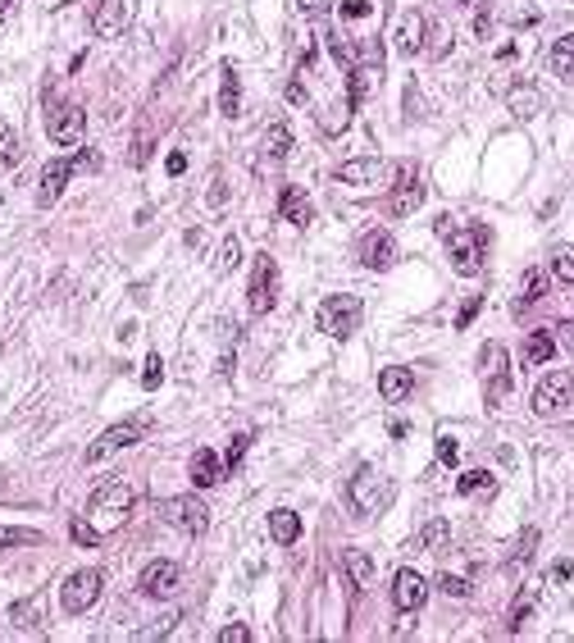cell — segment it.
<instances>
[{"label": "cell", "mask_w": 574, "mask_h": 643, "mask_svg": "<svg viewBox=\"0 0 574 643\" xmlns=\"http://www.w3.org/2000/svg\"><path fill=\"white\" fill-rule=\"evenodd\" d=\"M388 434H392V439H406V434H410V424H406V420H392V424H388Z\"/></svg>", "instance_id": "obj_52"}, {"label": "cell", "mask_w": 574, "mask_h": 643, "mask_svg": "<svg viewBox=\"0 0 574 643\" xmlns=\"http://www.w3.org/2000/svg\"><path fill=\"white\" fill-rule=\"evenodd\" d=\"M274 302H278V260H274V256H256V260H251L247 306H251V315H269Z\"/></svg>", "instance_id": "obj_8"}, {"label": "cell", "mask_w": 574, "mask_h": 643, "mask_svg": "<svg viewBox=\"0 0 574 643\" xmlns=\"http://www.w3.org/2000/svg\"><path fill=\"white\" fill-rule=\"evenodd\" d=\"M456 5H479V0H456Z\"/></svg>", "instance_id": "obj_56"}, {"label": "cell", "mask_w": 574, "mask_h": 643, "mask_svg": "<svg viewBox=\"0 0 574 643\" xmlns=\"http://www.w3.org/2000/svg\"><path fill=\"white\" fill-rule=\"evenodd\" d=\"M160 384H165V361L151 351V356H147V366H141V388H147V393H156Z\"/></svg>", "instance_id": "obj_38"}, {"label": "cell", "mask_w": 574, "mask_h": 643, "mask_svg": "<svg viewBox=\"0 0 574 643\" xmlns=\"http://www.w3.org/2000/svg\"><path fill=\"white\" fill-rule=\"evenodd\" d=\"M392 174H397V169H392L388 160H374V156H365V160H346V165L333 169V178L346 183V187H379V183L392 178Z\"/></svg>", "instance_id": "obj_11"}, {"label": "cell", "mask_w": 574, "mask_h": 643, "mask_svg": "<svg viewBox=\"0 0 574 643\" xmlns=\"http://www.w3.org/2000/svg\"><path fill=\"white\" fill-rule=\"evenodd\" d=\"M447 539H452L447 521H428V525L419 530V548H424V552H443V548H447Z\"/></svg>", "instance_id": "obj_32"}, {"label": "cell", "mask_w": 574, "mask_h": 643, "mask_svg": "<svg viewBox=\"0 0 574 643\" xmlns=\"http://www.w3.org/2000/svg\"><path fill=\"white\" fill-rule=\"evenodd\" d=\"M247 448H251V439H247V434H233V448H229V457H224V461H229V470H238V466H242Z\"/></svg>", "instance_id": "obj_43"}, {"label": "cell", "mask_w": 574, "mask_h": 643, "mask_svg": "<svg viewBox=\"0 0 574 643\" xmlns=\"http://www.w3.org/2000/svg\"><path fill=\"white\" fill-rule=\"evenodd\" d=\"M424 41H428V50H434L438 59L452 50V32H447V23L443 19H434V23H428V32H424Z\"/></svg>", "instance_id": "obj_35"}, {"label": "cell", "mask_w": 574, "mask_h": 643, "mask_svg": "<svg viewBox=\"0 0 574 643\" xmlns=\"http://www.w3.org/2000/svg\"><path fill=\"white\" fill-rule=\"evenodd\" d=\"M456 493H465V497H492V493H497V479H492L488 470H470V475L456 479Z\"/></svg>", "instance_id": "obj_29"}, {"label": "cell", "mask_w": 574, "mask_h": 643, "mask_svg": "<svg viewBox=\"0 0 574 643\" xmlns=\"http://www.w3.org/2000/svg\"><path fill=\"white\" fill-rule=\"evenodd\" d=\"M355 260H361L365 269H374V274L392 269V260H397V242H392V233H388V229L365 233L361 242H355Z\"/></svg>", "instance_id": "obj_12"}, {"label": "cell", "mask_w": 574, "mask_h": 643, "mask_svg": "<svg viewBox=\"0 0 574 643\" xmlns=\"http://www.w3.org/2000/svg\"><path fill=\"white\" fill-rule=\"evenodd\" d=\"M479 311H483V297H470V302L456 311V329H470V320H474Z\"/></svg>", "instance_id": "obj_45"}, {"label": "cell", "mask_w": 574, "mask_h": 643, "mask_svg": "<svg viewBox=\"0 0 574 643\" xmlns=\"http://www.w3.org/2000/svg\"><path fill=\"white\" fill-rule=\"evenodd\" d=\"M438 589H443L447 598H465V593H470V584H465L461 575H438Z\"/></svg>", "instance_id": "obj_44"}, {"label": "cell", "mask_w": 574, "mask_h": 643, "mask_svg": "<svg viewBox=\"0 0 574 643\" xmlns=\"http://www.w3.org/2000/svg\"><path fill=\"white\" fill-rule=\"evenodd\" d=\"M278 214H283V220L292 224V229H306V224L315 220L310 196H306L301 187H283V192H278Z\"/></svg>", "instance_id": "obj_19"}, {"label": "cell", "mask_w": 574, "mask_h": 643, "mask_svg": "<svg viewBox=\"0 0 574 643\" xmlns=\"http://www.w3.org/2000/svg\"><path fill=\"white\" fill-rule=\"evenodd\" d=\"M19 543H41V534H37V530H23V525H5V530H0V552H10V548H19Z\"/></svg>", "instance_id": "obj_37"}, {"label": "cell", "mask_w": 574, "mask_h": 643, "mask_svg": "<svg viewBox=\"0 0 574 643\" xmlns=\"http://www.w3.org/2000/svg\"><path fill=\"white\" fill-rule=\"evenodd\" d=\"M388 497H392V479L379 475V470H355L351 484H346V503H351V512L365 516V521H374V516L388 507Z\"/></svg>", "instance_id": "obj_3"}, {"label": "cell", "mask_w": 574, "mask_h": 643, "mask_svg": "<svg viewBox=\"0 0 574 643\" xmlns=\"http://www.w3.org/2000/svg\"><path fill=\"white\" fill-rule=\"evenodd\" d=\"M570 570H574L570 561H556V566H552V575H556V580H570Z\"/></svg>", "instance_id": "obj_54"}, {"label": "cell", "mask_w": 574, "mask_h": 643, "mask_svg": "<svg viewBox=\"0 0 574 643\" xmlns=\"http://www.w3.org/2000/svg\"><path fill=\"white\" fill-rule=\"evenodd\" d=\"M46 132L55 147H83V132H87V114L83 105H68V101H55L46 110Z\"/></svg>", "instance_id": "obj_9"}, {"label": "cell", "mask_w": 574, "mask_h": 643, "mask_svg": "<svg viewBox=\"0 0 574 643\" xmlns=\"http://www.w3.org/2000/svg\"><path fill=\"white\" fill-rule=\"evenodd\" d=\"M424 32H428V19L419 10H406L397 23H392V46L401 55H419L424 50Z\"/></svg>", "instance_id": "obj_15"}, {"label": "cell", "mask_w": 574, "mask_h": 643, "mask_svg": "<svg viewBox=\"0 0 574 643\" xmlns=\"http://www.w3.org/2000/svg\"><path fill=\"white\" fill-rule=\"evenodd\" d=\"M68 178H74V160H50V165L41 169V187H37V205H41V210H50V205H55V201L64 196Z\"/></svg>", "instance_id": "obj_17"}, {"label": "cell", "mask_w": 574, "mask_h": 643, "mask_svg": "<svg viewBox=\"0 0 574 643\" xmlns=\"http://www.w3.org/2000/svg\"><path fill=\"white\" fill-rule=\"evenodd\" d=\"M419 201H424V183L406 178V183L388 196V214H392V220H406V214H415V210H419Z\"/></svg>", "instance_id": "obj_25"}, {"label": "cell", "mask_w": 574, "mask_h": 643, "mask_svg": "<svg viewBox=\"0 0 574 643\" xmlns=\"http://www.w3.org/2000/svg\"><path fill=\"white\" fill-rule=\"evenodd\" d=\"M287 156H292V128H287V123H269L265 141H260V165H283Z\"/></svg>", "instance_id": "obj_20"}, {"label": "cell", "mask_w": 574, "mask_h": 643, "mask_svg": "<svg viewBox=\"0 0 574 643\" xmlns=\"http://www.w3.org/2000/svg\"><path fill=\"white\" fill-rule=\"evenodd\" d=\"M220 114H224V119H238V114H242V78H238L233 64L220 68Z\"/></svg>", "instance_id": "obj_22"}, {"label": "cell", "mask_w": 574, "mask_h": 643, "mask_svg": "<svg viewBox=\"0 0 574 643\" xmlns=\"http://www.w3.org/2000/svg\"><path fill=\"white\" fill-rule=\"evenodd\" d=\"M68 539L78 548H101V530L92 525V516H68Z\"/></svg>", "instance_id": "obj_30"}, {"label": "cell", "mask_w": 574, "mask_h": 643, "mask_svg": "<svg viewBox=\"0 0 574 643\" xmlns=\"http://www.w3.org/2000/svg\"><path fill=\"white\" fill-rule=\"evenodd\" d=\"M438 461H443V466H456V461H461V448H456V439H443V443H438Z\"/></svg>", "instance_id": "obj_47"}, {"label": "cell", "mask_w": 574, "mask_h": 643, "mask_svg": "<svg viewBox=\"0 0 574 643\" xmlns=\"http://www.w3.org/2000/svg\"><path fill=\"white\" fill-rule=\"evenodd\" d=\"M247 638H251L247 625H224V629H220V643H247Z\"/></svg>", "instance_id": "obj_48"}, {"label": "cell", "mask_w": 574, "mask_h": 643, "mask_svg": "<svg viewBox=\"0 0 574 643\" xmlns=\"http://www.w3.org/2000/svg\"><path fill=\"white\" fill-rule=\"evenodd\" d=\"M101 589H105V575L101 570H74V575L64 580V589H59V607L68 611V616H83V611H92L96 607V598H101Z\"/></svg>", "instance_id": "obj_7"}, {"label": "cell", "mask_w": 574, "mask_h": 643, "mask_svg": "<svg viewBox=\"0 0 574 643\" xmlns=\"http://www.w3.org/2000/svg\"><path fill=\"white\" fill-rule=\"evenodd\" d=\"M488 28H492V10H488V0H479V14H474V32H479V37H488Z\"/></svg>", "instance_id": "obj_49"}, {"label": "cell", "mask_w": 574, "mask_h": 643, "mask_svg": "<svg viewBox=\"0 0 574 643\" xmlns=\"http://www.w3.org/2000/svg\"><path fill=\"white\" fill-rule=\"evenodd\" d=\"M374 14V0H342V19H365Z\"/></svg>", "instance_id": "obj_42"}, {"label": "cell", "mask_w": 574, "mask_h": 643, "mask_svg": "<svg viewBox=\"0 0 574 643\" xmlns=\"http://www.w3.org/2000/svg\"><path fill=\"white\" fill-rule=\"evenodd\" d=\"M534 543H538V534H534V530H525V534H520V548H516V561H511V570H520V566L534 557Z\"/></svg>", "instance_id": "obj_41"}, {"label": "cell", "mask_w": 574, "mask_h": 643, "mask_svg": "<svg viewBox=\"0 0 574 643\" xmlns=\"http://www.w3.org/2000/svg\"><path fill=\"white\" fill-rule=\"evenodd\" d=\"M547 68H552L561 83H574V32L556 37V46L547 50Z\"/></svg>", "instance_id": "obj_24"}, {"label": "cell", "mask_w": 574, "mask_h": 643, "mask_svg": "<svg viewBox=\"0 0 574 643\" xmlns=\"http://www.w3.org/2000/svg\"><path fill=\"white\" fill-rule=\"evenodd\" d=\"M297 10H301L306 19H319V14L333 10V0H297Z\"/></svg>", "instance_id": "obj_46"}, {"label": "cell", "mask_w": 574, "mask_h": 643, "mask_svg": "<svg viewBox=\"0 0 574 643\" xmlns=\"http://www.w3.org/2000/svg\"><path fill=\"white\" fill-rule=\"evenodd\" d=\"M447 256H452V269L456 274H479L483 269V256H488V229L483 224H465L447 233Z\"/></svg>", "instance_id": "obj_4"}, {"label": "cell", "mask_w": 574, "mask_h": 643, "mask_svg": "<svg viewBox=\"0 0 574 643\" xmlns=\"http://www.w3.org/2000/svg\"><path fill=\"white\" fill-rule=\"evenodd\" d=\"M147 429H151V420H147V415H141V420H119V424H110L105 434L83 452V457H87V466H101V461H105V457H114L119 448H132L141 434H147Z\"/></svg>", "instance_id": "obj_10"}, {"label": "cell", "mask_w": 574, "mask_h": 643, "mask_svg": "<svg viewBox=\"0 0 574 643\" xmlns=\"http://www.w3.org/2000/svg\"><path fill=\"white\" fill-rule=\"evenodd\" d=\"M92 169H101V156H96V151H83V156L74 160V174H92Z\"/></svg>", "instance_id": "obj_50"}, {"label": "cell", "mask_w": 574, "mask_h": 643, "mask_svg": "<svg viewBox=\"0 0 574 643\" xmlns=\"http://www.w3.org/2000/svg\"><path fill=\"white\" fill-rule=\"evenodd\" d=\"M552 356H556V338L543 333V329H534V333L525 338V361H529V366H547Z\"/></svg>", "instance_id": "obj_28"}, {"label": "cell", "mask_w": 574, "mask_h": 643, "mask_svg": "<svg viewBox=\"0 0 574 643\" xmlns=\"http://www.w3.org/2000/svg\"><path fill=\"white\" fill-rule=\"evenodd\" d=\"M507 101H511V110H516L520 119H529V114L543 110V92H538L534 83H516V87L507 92Z\"/></svg>", "instance_id": "obj_27"}, {"label": "cell", "mask_w": 574, "mask_h": 643, "mask_svg": "<svg viewBox=\"0 0 574 643\" xmlns=\"http://www.w3.org/2000/svg\"><path fill=\"white\" fill-rule=\"evenodd\" d=\"M187 475H192V484H196V488H210V484H220V479L229 475V461H224V457H214L210 448H201V452L192 457Z\"/></svg>", "instance_id": "obj_21"}, {"label": "cell", "mask_w": 574, "mask_h": 643, "mask_svg": "<svg viewBox=\"0 0 574 643\" xmlns=\"http://www.w3.org/2000/svg\"><path fill=\"white\" fill-rule=\"evenodd\" d=\"M543 293H547L543 269H529V274H525V293H520V311H525V306H534V302H543Z\"/></svg>", "instance_id": "obj_36"}, {"label": "cell", "mask_w": 574, "mask_h": 643, "mask_svg": "<svg viewBox=\"0 0 574 643\" xmlns=\"http://www.w3.org/2000/svg\"><path fill=\"white\" fill-rule=\"evenodd\" d=\"M141 593H147V598H174L178 593V566L174 561H151V566H141Z\"/></svg>", "instance_id": "obj_14"}, {"label": "cell", "mask_w": 574, "mask_h": 643, "mask_svg": "<svg viewBox=\"0 0 574 643\" xmlns=\"http://www.w3.org/2000/svg\"><path fill=\"white\" fill-rule=\"evenodd\" d=\"M424 598H428V580L419 575V570L401 566L397 575H392V607H397V611H419Z\"/></svg>", "instance_id": "obj_13"}, {"label": "cell", "mask_w": 574, "mask_h": 643, "mask_svg": "<svg viewBox=\"0 0 574 643\" xmlns=\"http://www.w3.org/2000/svg\"><path fill=\"white\" fill-rule=\"evenodd\" d=\"M342 566H346L351 584H361V589H365V584L374 580V561H370L365 552H346V557H342Z\"/></svg>", "instance_id": "obj_31"}, {"label": "cell", "mask_w": 574, "mask_h": 643, "mask_svg": "<svg viewBox=\"0 0 574 643\" xmlns=\"http://www.w3.org/2000/svg\"><path fill=\"white\" fill-rule=\"evenodd\" d=\"M570 406H574V375L570 370L543 375L538 388H534V411L543 420H561V415H570Z\"/></svg>", "instance_id": "obj_6"}, {"label": "cell", "mask_w": 574, "mask_h": 643, "mask_svg": "<svg viewBox=\"0 0 574 643\" xmlns=\"http://www.w3.org/2000/svg\"><path fill=\"white\" fill-rule=\"evenodd\" d=\"M511 356H507V347L501 342H483V351H479V379H483V402H488V411H497L501 402L511 397Z\"/></svg>", "instance_id": "obj_2"}, {"label": "cell", "mask_w": 574, "mask_h": 643, "mask_svg": "<svg viewBox=\"0 0 574 643\" xmlns=\"http://www.w3.org/2000/svg\"><path fill=\"white\" fill-rule=\"evenodd\" d=\"M183 169H187V156H183V151H174V156H169V174H174V178H178V174H183Z\"/></svg>", "instance_id": "obj_51"}, {"label": "cell", "mask_w": 574, "mask_h": 643, "mask_svg": "<svg viewBox=\"0 0 574 643\" xmlns=\"http://www.w3.org/2000/svg\"><path fill=\"white\" fill-rule=\"evenodd\" d=\"M87 516L96 521V530H101V534H105V530L128 525V516H132V488H128L123 479L101 484V488L92 493V503H87Z\"/></svg>", "instance_id": "obj_1"}, {"label": "cell", "mask_w": 574, "mask_h": 643, "mask_svg": "<svg viewBox=\"0 0 574 643\" xmlns=\"http://www.w3.org/2000/svg\"><path fill=\"white\" fill-rule=\"evenodd\" d=\"M552 269H556V278H561V283H570V288H574V247H556Z\"/></svg>", "instance_id": "obj_39"}, {"label": "cell", "mask_w": 574, "mask_h": 643, "mask_svg": "<svg viewBox=\"0 0 574 643\" xmlns=\"http://www.w3.org/2000/svg\"><path fill=\"white\" fill-rule=\"evenodd\" d=\"M242 265V242L229 233L224 242H220V260H214V269H220V274H229V269H238Z\"/></svg>", "instance_id": "obj_34"}, {"label": "cell", "mask_w": 574, "mask_h": 643, "mask_svg": "<svg viewBox=\"0 0 574 643\" xmlns=\"http://www.w3.org/2000/svg\"><path fill=\"white\" fill-rule=\"evenodd\" d=\"M410 388H415V375H410L406 366H388V370L379 375V393H383V402H406V397H410Z\"/></svg>", "instance_id": "obj_23"}, {"label": "cell", "mask_w": 574, "mask_h": 643, "mask_svg": "<svg viewBox=\"0 0 574 643\" xmlns=\"http://www.w3.org/2000/svg\"><path fill=\"white\" fill-rule=\"evenodd\" d=\"M269 534H274V543H283V548H292L297 539H301V521H297V512H269Z\"/></svg>", "instance_id": "obj_26"}, {"label": "cell", "mask_w": 574, "mask_h": 643, "mask_svg": "<svg viewBox=\"0 0 574 643\" xmlns=\"http://www.w3.org/2000/svg\"><path fill=\"white\" fill-rule=\"evenodd\" d=\"M361 297H351V293H333L319 302V329L333 338V342H346L355 329H361Z\"/></svg>", "instance_id": "obj_5"}, {"label": "cell", "mask_w": 574, "mask_h": 643, "mask_svg": "<svg viewBox=\"0 0 574 643\" xmlns=\"http://www.w3.org/2000/svg\"><path fill=\"white\" fill-rule=\"evenodd\" d=\"M561 342L574 351V320H565V324H561Z\"/></svg>", "instance_id": "obj_53"}, {"label": "cell", "mask_w": 574, "mask_h": 643, "mask_svg": "<svg viewBox=\"0 0 574 643\" xmlns=\"http://www.w3.org/2000/svg\"><path fill=\"white\" fill-rule=\"evenodd\" d=\"M19 156H23L19 132H14V128H5V132H0V165H19Z\"/></svg>", "instance_id": "obj_40"}, {"label": "cell", "mask_w": 574, "mask_h": 643, "mask_svg": "<svg viewBox=\"0 0 574 643\" xmlns=\"http://www.w3.org/2000/svg\"><path fill=\"white\" fill-rule=\"evenodd\" d=\"M169 521H174L178 530H187V534H205V530H210V512H205L201 497H192V493L169 503Z\"/></svg>", "instance_id": "obj_16"}, {"label": "cell", "mask_w": 574, "mask_h": 643, "mask_svg": "<svg viewBox=\"0 0 574 643\" xmlns=\"http://www.w3.org/2000/svg\"><path fill=\"white\" fill-rule=\"evenodd\" d=\"M10 625L14 629H37L41 625V607L37 602H14L10 607Z\"/></svg>", "instance_id": "obj_33"}, {"label": "cell", "mask_w": 574, "mask_h": 643, "mask_svg": "<svg viewBox=\"0 0 574 643\" xmlns=\"http://www.w3.org/2000/svg\"><path fill=\"white\" fill-rule=\"evenodd\" d=\"M128 28V0H101L92 14V32L96 37H119Z\"/></svg>", "instance_id": "obj_18"}, {"label": "cell", "mask_w": 574, "mask_h": 643, "mask_svg": "<svg viewBox=\"0 0 574 643\" xmlns=\"http://www.w3.org/2000/svg\"><path fill=\"white\" fill-rule=\"evenodd\" d=\"M5 10H10V0H0V14H5Z\"/></svg>", "instance_id": "obj_55"}]
</instances>
